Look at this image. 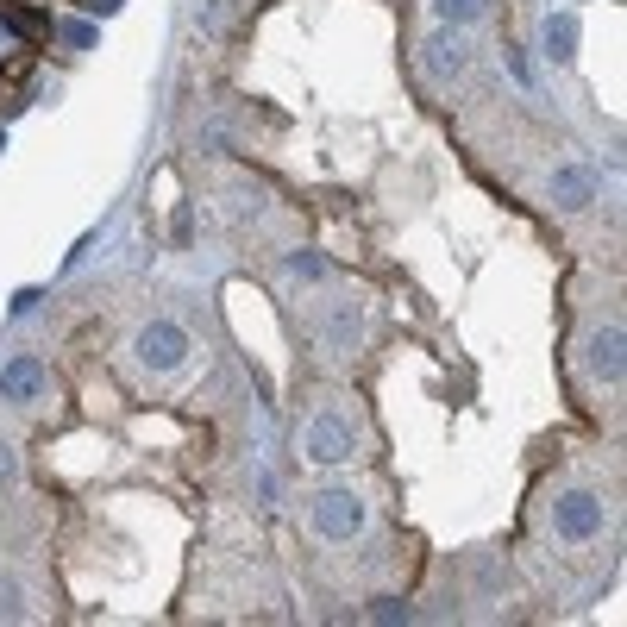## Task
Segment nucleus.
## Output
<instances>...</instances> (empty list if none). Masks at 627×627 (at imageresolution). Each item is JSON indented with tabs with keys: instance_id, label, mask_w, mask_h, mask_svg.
<instances>
[{
	"instance_id": "1",
	"label": "nucleus",
	"mask_w": 627,
	"mask_h": 627,
	"mask_svg": "<svg viewBox=\"0 0 627 627\" xmlns=\"http://www.w3.org/2000/svg\"><path fill=\"white\" fill-rule=\"evenodd\" d=\"M314 527H320V533H333V540H352V533L364 527V502H358V496H345V490L320 496V502H314Z\"/></svg>"
},
{
	"instance_id": "3",
	"label": "nucleus",
	"mask_w": 627,
	"mask_h": 627,
	"mask_svg": "<svg viewBox=\"0 0 627 627\" xmlns=\"http://www.w3.org/2000/svg\"><path fill=\"white\" fill-rule=\"evenodd\" d=\"M308 452H314L320 464L352 458V421H339V414H320V421L308 427Z\"/></svg>"
},
{
	"instance_id": "13",
	"label": "nucleus",
	"mask_w": 627,
	"mask_h": 627,
	"mask_svg": "<svg viewBox=\"0 0 627 627\" xmlns=\"http://www.w3.org/2000/svg\"><path fill=\"white\" fill-rule=\"evenodd\" d=\"M289 270H295V276H320V258H308V251H295V258H289Z\"/></svg>"
},
{
	"instance_id": "2",
	"label": "nucleus",
	"mask_w": 627,
	"mask_h": 627,
	"mask_svg": "<svg viewBox=\"0 0 627 627\" xmlns=\"http://www.w3.org/2000/svg\"><path fill=\"white\" fill-rule=\"evenodd\" d=\"M182 352H189V333H182V327H170V320H151V327L138 333V358H145V364H157V370L182 364Z\"/></svg>"
},
{
	"instance_id": "6",
	"label": "nucleus",
	"mask_w": 627,
	"mask_h": 627,
	"mask_svg": "<svg viewBox=\"0 0 627 627\" xmlns=\"http://www.w3.org/2000/svg\"><path fill=\"white\" fill-rule=\"evenodd\" d=\"M38 389H44V364L38 358H13L7 370H0V396L7 402H32Z\"/></svg>"
},
{
	"instance_id": "4",
	"label": "nucleus",
	"mask_w": 627,
	"mask_h": 627,
	"mask_svg": "<svg viewBox=\"0 0 627 627\" xmlns=\"http://www.w3.org/2000/svg\"><path fill=\"white\" fill-rule=\"evenodd\" d=\"M358 327H364L358 301H333V308L320 314V339H327V352H352V345H358Z\"/></svg>"
},
{
	"instance_id": "7",
	"label": "nucleus",
	"mask_w": 627,
	"mask_h": 627,
	"mask_svg": "<svg viewBox=\"0 0 627 627\" xmlns=\"http://www.w3.org/2000/svg\"><path fill=\"white\" fill-rule=\"evenodd\" d=\"M427 69H433V76H458V69H464V38L433 32L427 38Z\"/></svg>"
},
{
	"instance_id": "5",
	"label": "nucleus",
	"mask_w": 627,
	"mask_h": 627,
	"mask_svg": "<svg viewBox=\"0 0 627 627\" xmlns=\"http://www.w3.org/2000/svg\"><path fill=\"white\" fill-rule=\"evenodd\" d=\"M552 521H559L565 540H590V533L602 527V502L577 490V496H565V502H559V515H552Z\"/></svg>"
},
{
	"instance_id": "14",
	"label": "nucleus",
	"mask_w": 627,
	"mask_h": 627,
	"mask_svg": "<svg viewBox=\"0 0 627 627\" xmlns=\"http://www.w3.org/2000/svg\"><path fill=\"white\" fill-rule=\"evenodd\" d=\"M0 477H13V452H0Z\"/></svg>"
},
{
	"instance_id": "10",
	"label": "nucleus",
	"mask_w": 627,
	"mask_h": 627,
	"mask_svg": "<svg viewBox=\"0 0 627 627\" xmlns=\"http://www.w3.org/2000/svg\"><path fill=\"white\" fill-rule=\"evenodd\" d=\"M552 195H559L565 207H584L596 195V176L590 170H559V182H552Z\"/></svg>"
},
{
	"instance_id": "9",
	"label": "nucleus",
	"mask_w": 627,
	"mask_h": 627,
	"mask_svg": "<svg viewBox=\"0 0 627 627\" xmlns=\"http://www.w3.org/2000/svg\"><path fill=\"white\" fill-rule=\"evenodd\" d=\"M546 51H552V63H571L577 57V19L571 13H552L546 19Z\"/></svg>"
},
{
	"instance_id": "11",
	"label": "nucleus",
	"mask_w": 627,
	"mask_h": 627,
	"mask_svg": "<svg viewBox=\"0 0 627 627\" xmlns=\"http://www.w3.org/2000/svg\"><path fill=\"white\" fill-rule=\"evenodd\" d=\"M0 19H13V26L26 32V38H44V19H38L32 7H19V0H0Z\"/></svg>"
},
{
	"instance_id": "12",
	"label": "nucleus",
	"mask_w": 627,
	"mask_h": 627,
	"mask_svg": "<svg viewBox=\"0 0 627 627\" xmlns=\"http://www.w3.org/2000/svg\"><path fill=\"white\" fill-rule=\"evenodd\" d=\"M483 7V0H439V13H446V19H471Z\"/></svg>"
},
{
	"instance_id": "8",
	"label": "nucleus",
	"mask_w": 627,
	"mask_h": 627,
	"mask_svg": "<svg viewBox=\"0 0 627 627\" xmlns=\"http://www.w3.org/2000/svg\"><path fill=\"white\" fill-rule=\"evenodd\" d=\"M590 370L596 377H621V333L615 327H602V333H590Z\"/></svg>"
}]
</instances>
